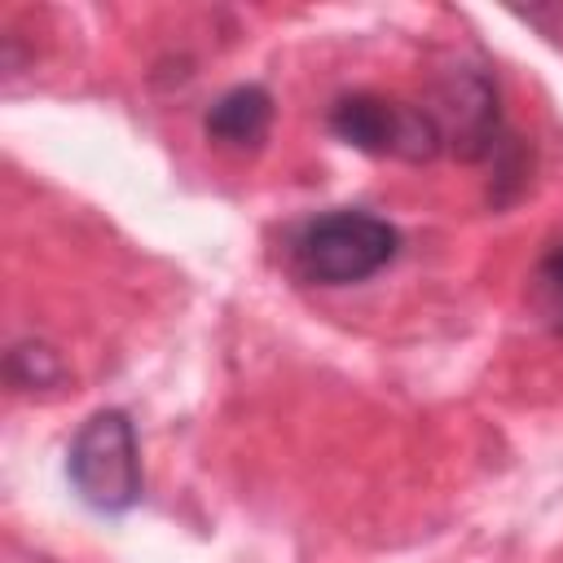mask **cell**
<instances>
[{
  "label": "cell",
  "mask_w": 563,
  "mask_h": 563,
  "mask_svg": "<svg viewBox=\"0 0 563 563\" xmlns=\"http://www.w3.org/2000/svg\"><path fill=\"white\" fill-rule=\"evenodd\" d=\"M396 251H400L396 224H387L383 216L361 211V207H339V211L312 216L290 242L295 273L317 286L365 282V277L383 273L396 260Z\"/></svg>",
  "instance_id": "6da1fadb"
},
{
  "label": "cell",
  "mask_w": 563,
  "mask_h": 563,
  "mask_svg": "<svg viewBox=\"0 0 563 563\" xmlns=\"http://www.w3.org/2000/svg\"><path fill=\"white\" fill-rule=\"evenodd\" d=\"M66 471L75 493L101 510V515H123L141 501L145 475H141V444L136 427L123 409H101L92 413L66 453Z\"/></svg>",
  "instance_id": "7a4b0ae2"
},
{
  "label": "cell",
  "mask_w": 563,
  "mask_h": 563,
  "mask_svg": "<svg viewBox=\"0 0 563 563\" xmlns=\"http://www.w3.org/2000/svg\"><path fill=\"white\" fill-rule=\"evenodd\" d=\"M330 132L361 150V154H378V158H409V163H427L444 150V132L431 119L427 106H400L387 101L378 92H347L330 106Z\"/></svg>",
  "instance_id": "3957f363"
},
{
  "label": "cell",
  "mask_w": 563,
  "mask_h": 563,
  "mask_svg": "<svg viewBox=\"0 0 563 563\" xmlns=\"http://www.w3.org/2000/svg\"><path fill=\"white\" fill-rule=\"evenodd\" d=\"M431 110V106H427ZM431 119L444 132V145H453L466 163L475 158H497L501 145L510 141L501 132V114H497V88L484 70L475 66H453L440 84V106L431 110Z\"/></svg>",
  "instance_id": "277c9868"
},
{
  "label": "cell",
  "mask_w": 563,
  "mask_h": 563,
  "mask_svg": "<svg viewBox=\"0 0 563 563\" xmlns=\"http://www.w3.org/2000/svg\"><path fill=\"white\" fill-rule=\"evenodd\" d=\"M202 128L229 150H255L273 128V92L260 84H238L211 101Z\"/></svg>",
  "instance_id": "5b68a950"
},
{
  "label": "cell",
  "mask_w": 563,
  "mask_h": 563,
  "mask_svg": "<svg viewBox=\"0 0 563 563\" xmlns=\"http://www.w3.org/2000/svg\"><path fill=\"white\" fill-rule=\"evenodd\" d=\"M4 378L18 391H53L66 383V361L44 339H22L4 352Z\"/></svg>",
  "instance_id": "8992f818"
},
{
  "label": "cell",
  "mask_w": 563,
  "mask_h": 563,
  "mask_svg": "<svg viewBox=\"0 0 563 563\" xmlns=\"http://www.w3.org/2000/svg\"><path fill=\"white\" fill-rule=\"evenodd\" d=\"M537 273H541V286H545L554 299H563V238L541 255V268H537Z\"/></svg>",
  "instance_id": "52a82bcc"
}]
</instances>
